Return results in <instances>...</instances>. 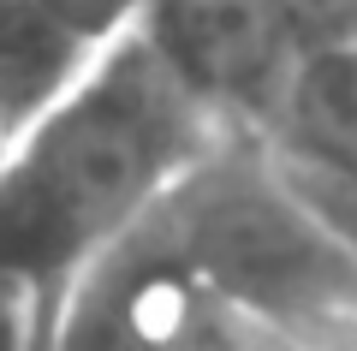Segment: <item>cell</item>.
<instances>
[{"label":"cell","mask_w":357,"mask_h":351,"mask_svg":"<svg viewBox=\"0 0 357 351\" xmlns=\"http://www.w3.org/2000/svg\"><path fill=\"white\" fill-rule=\"evenodd\" d=\"M227 137L131 30L0 155V274L60 298Z\"/></svg>","instance_id":"6da1fadb"},{"label":"cell","mask_w":357,"mask_h":351,"mask_svg":"<svg viewBox=\"0 0 357 351\" xmlns=\"http://www.w3.org/2000/svg\"><path fill=\"white\" fill-rule=\"evenodd\" d=\"M155 226L238 310L274 322L357 310V256L286 185L262 137L227 131L167 191Z\"/></svg>","instance_id":"7a4b0ae2"},{"label":"cell","mask_w":357,"mask_h":351,"mask_svg":"<svg viewBox=\"0 0 357 351\" xmlns=\"http://www.w3.org/2000/svg\"><path fill=\"white\" fill-rule=\"evenodd\" d=\"M232 322L238 304L220 298L149 214L60 292L48 351H232Z\"/></svg>","instance_id":"3957f363"},{"label":"cell","mask_w":357,"mask_h":351,"mask_svg":"<svg viewBox=\"0 0 357 351\" xmlns=\"http://www.w3.org/2000/svg\"><path fill=\"white\" fill-rule=\"evenodd\" d=\"M137 36L227 131L268 137L310 30L286 0H149Z\"/></svg>","instance_id":"277c9868"},{"label":"cell","mask_w":357,"mask_h":351,"mask_svg":"<svg viewBox=\"0 0 357 351\" xmlns=\"http://www.w3.org/2000/svg\"><path fill=\"white\" fill-rule=\"evenodd\" d=\"M262 143L328 179L357 185V36H310L286 84L280 119Z\"/></svg>","instance_id":"5b68a950"},{"label":"cell","mask_w":357,"mask_h":351,"mask_svg":"<svg viewBox=\"0 0 357 351\" xmlns=\"http://www.w3.org/2000/svg\"><path fill=\"white\" fill-rule=\"evenodd\" d=\"M96 42L36 0H0V131L18 137L96 66Z\"/></svg>","instance_id":"8992f818"},{"label":"cell","mask_w":357,"mask_h":351,"mask_svg":"<svg viewBox=\"0 0 357 351\" xmlns=\"http://www.w3.org/2000/svg\"><path fill=\"white\" fill-rule=\"evenodd\" d=\"M54 304L60 298H42V292H30L24 280L0 274V351H48Z\"/></svg>","instance_id":"52a82bcc"},{"label":"cell","mask_w":357,"mask_h":351,"mask_svg":"<svg viewBox=\"0 0 357 351\" xmlns=\"http://www.w3.org/2000/svg\"><path fill=\"white\" fill-rule=\"evenodd\" d=\"M36 6H48V13L66 18L77 36H89L96 48H107V42H119V36L137 30V18H143L149 0H36Z\"/></svg>","instance_id":"ba28073f"},{"label":"cell","mask_w":357,"mask_h":351,"mask_svg":"<svg viewBox=\"0 0 357 351\" xmlns=\"http://www.w3.org/2000/svg\"><path fill=\"white\" fill-rule=\"evenodd\" d=\"M286 327H298L310 351H357V310H316Z\"/></svg>","instance_id":"9c48e42d"},{"label":"cell","mask_w":357,"mask_h":351,"mask_svg":"<svg viewBox=\"0 0 357 351\" xmlns=\"http://www.w3.org/2000/svg\"><path fill=\"white\" fill-rule=\"evenodd\" d=\"M6 143H13V137H6V131H0V155H6Z\"/></svg>","instance_id":"30bf717a"}]
</instances>
